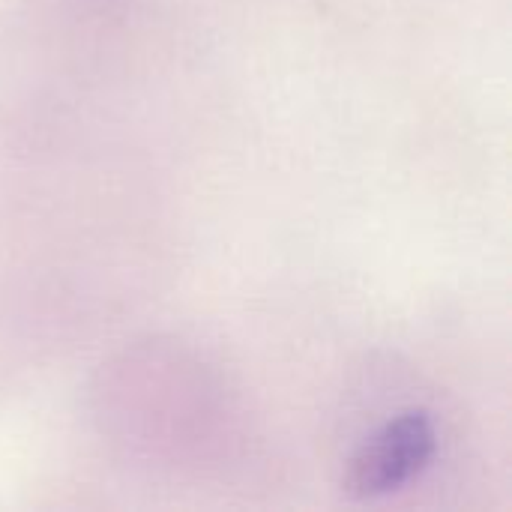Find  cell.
<instances>
[{"mask_svg": "<svg viewBox=\"0 0 512 512\" xmlns=\"http://www.w3.org/2000/svg\"><path fill=\"white\" fill-rule=\"evenodd\" d=\"M435 450L438 432L432 417L426 411H405L351 456L342 492L357 501L393 495L429 468Z\"/></svg>", "mask_w": 512, "mask_h": 512, "instance_id": "obj_1", "label": "cell"}]
</instances>
